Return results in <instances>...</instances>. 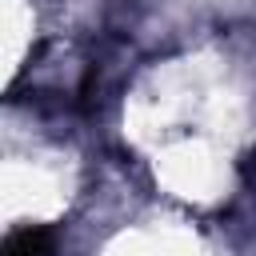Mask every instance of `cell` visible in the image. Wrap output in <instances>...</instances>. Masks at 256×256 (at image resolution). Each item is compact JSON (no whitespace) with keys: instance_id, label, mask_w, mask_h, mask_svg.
Returning <instances> with one entry per match:
<instances>
[{"instance_id":"obj_1","label":"cell","mask_w":256,"mask_h":256,"mask_svg":"<svg viewBox=\"0 0 256 256\" xmlns=\"http://www.w3.org/2000/svg\"><path fill=\"white\" fill-rule=\"evenodd\" d=\"M56 252V232L52 228H16V232H8V240H4V248H0V256H52Z\"/></svg>"}]
</instances>
